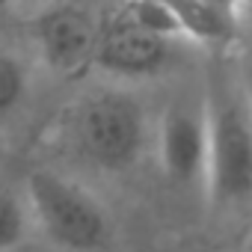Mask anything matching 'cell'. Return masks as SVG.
<instances>
[{
	"instance_id": "cell-4",
	"label": "cell",
	"mask_w": 252,
	"mask_h": 252,
	"mask_svg": "<svg viewBox=\"0 0 252 252\" xmlns=\"http://www.w3.org/2000/svg\"><path fill=\"white\" fill-rule=\"evenodd\" d=\"M104 27L83 0H45L30 21V36L39 60L54 74L74 77L92 68Z\"/></svg>"
},
{
	"instance_id": "cell-7",
	"label": "cell",
	"mask_w": 252,
	"mask_h": 252,
	"mask_svg": "<svg viewBox=\"0 0 252 252\" xmlns=\"http://www.w3.org/2000/svg\"><path fill=\"white\" fill-rule=\"evenodd\" d=\"M166 3L175 12L187 42L222 48L237 33L240 15L231 9H222L217 3H208V0H166Z\"/></svg>"
},
{
	"instance_id": "cell-3",
	"label": "cell",
	"mask_w": 252,
	"mask_h": 252,
	"mask_svg": "<svg viewBox=\"0 0 252 252\" xmlns=\"http://www.w3.org/2000/svg\"><path fill=\"white\" fill-rule=\"evenodd\" d=\"M33 225L60 252H107L113 220L101 199L57 169H33L24 184Z\"/></svg>"
},
{
	"instance_id": "cell-10",
	"label": "cell",
	"mask_w": 252,
	"mask_h": 252,
	"mask_svg": "<svg viewBox=\"0 0 252 252\" xmlns=\"http://www.w3.org/2000/svg\"><path fill=\"white\" fill-rule=\"evenodd\" d=\"M237 15H240V18H246V21H252V0H240Z\"/></svg>"
},
{
	"instance_id": "cell-6",
	"label": "cell",
	"mask_w": 252,
	"mask_h": 252,
	"mask_svg": "<svg viewBox=\"0 0 252 252\" xmlns=\"http://www.w3.org/2000/svg\"><path fill=\"white\" fill-rule=\"evenodd\" d=\"M175 57H178V39L146 33L119 15L101 33L92 68H98L113 80H149L163 74L175 63Z\"/></svg>"
},
{
	"instance_id": "cell-5",
	"label": "cell",
	"mask_w": 252,
	"mask_h": 252,
	"mask_svg": "<svg viewBox=\"0 0 252 252\" xmlns=\"http://www.w3.org/2000/svg\"><path fill=\"white\" fill-rule=\"evenodd\" d=\"M158 158L181 187H202L208 181V110L205 95L175 98L158 125Z\"/></svg>"
},
{
	"instance_id": "cell-9",
	"label": "cell",
	"mask_w": 252,
	"mask_h": 252,
	"mask_svg": "<svg viewBox=\"0 0 252 252\" xmlns=\"http://www.w3.org/2000/svg\"><path fill=\"white\" fill-rule=\"evenodd\" d=\"M33 225V214L27 205V196L0 193V252L18 249Z\"/></svg>"
},
{
	"instance_id": "cell-8",
	"label": "cell",
	"mask_w": 252,
	"mask_h": 252,
	"mask_svg": "<svg viewBox=\"0 0 252 252\" xmlns=\"http://www.w3.org/2000/svg\"><path fill=\"white\" fill-rule=\"evenodd\" d=\"M30 71L6 48H0V125H6L27 101Z\"/></svg>"
},
{
	"instance_id": "cell-12",
	"label": "cell",
	"mask_w": 252,
	"mask_h": 252,
	"mask_svg": "<svg viewBox=\"0 0 252 252\" xmlns=\"http://www.w3.org/2000/svg\"><path fill=\"white\" fill-rule=\"evenodd\" d=\"M15 3H45V0H15Z\"/></svg>"
},
{
	"instance_id": "cell-1",
	"label": "cell",
	"mask_w": 252,
	"mask_h": 252,
	"mask_svg": "<svg viewBox=\"0 0 252 252\" xmlns=\"http://www.w3.org/2000/svg\"><path fill=\"white\" fill-rule=\"evenodd\" d=\"M202 95L208 110L205 193L220 208L252 205V89L225 60H214Z\"/></svg>"
},
{
	"instance_id": "cell-11",
	"label": "cell",
	"mask_w": 252,
	"mask_h": 252,
	"mask_svg": "<svg viewBox=\"0 0 252 252\" xmlns=\"http://www.w3.org/2000/svg\"><path fill=\"white\" fill-rule=\"evenodd\" d=\"M208 3H217V6H222V9H231V12H237L240 0H208Z\"/></svg>"
},
{
	"instance_id": "cell-2",
	"label": "cell",
	"mask_w": 252,
	"mask_h": 252,
	"mask_svg": "<svg viewBox=\"0 0 252 252\" xmlns=\"http://www.w3.org/2000/svg\"><path fill=\"white\" fill-rule=\"evenodd\" d=\"M65 140L71 152L95 169H131L149 140L146 107L128 89H95L68 110Z\"/></svg>"
}]
</instances>
